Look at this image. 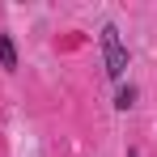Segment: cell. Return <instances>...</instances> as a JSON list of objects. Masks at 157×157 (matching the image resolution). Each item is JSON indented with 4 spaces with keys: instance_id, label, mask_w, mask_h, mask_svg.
Returning a JSON list of instances; mask_svg holds the SVG:
<instances>
[{
    "instance_id": "7a4b0ae2",
    "label": "cell",
    "mask_w": 157,
    "mask_h": 157,
    "mask_svg": "<svg viewBox=\"0 0 157 157\" xmlns=\"http://www.w3.org/2000/svg\"><path fill=\"white\" fill-rule=\"evenodd\" d=\"M0 68H17V47L9 34H0Z\"/></svg>"
},
{
    "instance_id": "6da1fadb",
    "label": "cell",
    "mask_w": 157,
    "mask_h": 157,
    "mask_svg": "<svg viewBox=\"0 0 157 157\" xmlns=\"http://www.w3.org/2000/svg\"><path fill=\"white\" fill-rule=\"evenodd\" d=\"M102 55H106V77H123V68H128V47H123V38H119V30L115 26H102Z\"/></svg>"
},
{
    "instance_id": "3957f363",
    "label": "cell",
    "mask_w": 157,
    "mask_h": 157,
    "mask_svg": "<svg viewBox=\"0 0 157 157\" xmlns=\"http://www.w3.org/2000/svg\"><path fill=\"white\" fill-rule=\"evenodd\" d=\"M132 102H136V89H132V85H123V89L115 94V106H119V110H128Z\"/></svg>"
}]
</instances>
